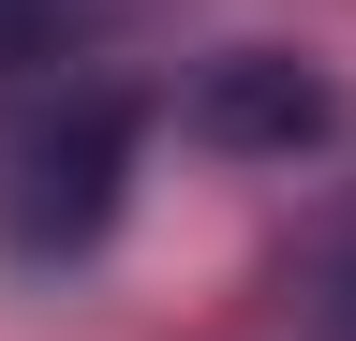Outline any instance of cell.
Here are the masks:
<instances>
[{
    "mask_svg": "<svg viewBox=\"0 0 356 341\" xmlns=\"http://www.w3.org/2000/svg\"><path fill=\"white\" fill-rule=\"evenodd\" d=\"M119 163H134V104H74L60 134L30 149V193H15V238L30 252H89L119 223Z\"/></svg>",
    "mask_w": 356,
    "mask_h": 341,
    "instance_id": "cell-1",
    "label": "cell"
},
{
    "mask_svg": "<svg viewBox=\"0 0 356 341\" xmlns=\"http://www.w3.org/2000/svg\"><path fill=\"white\" fill-rule=\"evenodd\" d=\"M193 134H222V149H297V134H327V90H312L297 60L238 45V60L193 90Z\"/></svg>",
    "mask_w": 356,
    "mask_h": 341,
    "instance_id": "cell-2",
    "label": "cell"
},
{
    "mask_svg": "<svg viewBox=\"0 0 356 341\" xmlns=\"http://www.w3.org/2000/svg\"><path fill=\"white\" fill-rule=\"evenodd\" d=\"M89 45V0H0V74H44Z\"/></svg>",
    "mask_w": 356,
    "mask_h": 341,
    "instance_id": "cell-3",
    "label": "cell"
},
{
    "mask_svg": "<svg viewBox=\"0 0 356 341\" xmlns=\"http://www.w3.org/2000/svg\"><path fill=\"white\" fill-rule=\"evenodd\" d=\"M341 326H356V267H341Z\"/></svg>",
    "mask_w": 356,
    "mask_h": 341,
    "instance_id": "cell-4",
    "label": "cell"
}]
</instances>
